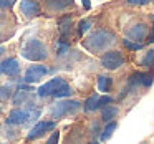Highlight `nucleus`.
<instances>
[{"label": "nucleus", "mask_w": 154, "mask_h": 144, "mask_svg": "<svg viewBox=\"0 0 154 144\" xmlns=\"http://www.w3.org/2000/svg\"><path fill=\"white\" fill-rule=\"evenodd\" d=\"M114 41H116V38H114V35L109 30L100 28V30L93 32L91 35H88V38L83 41V47L88 51H91V53H101V51L113 47Z\"/></svg>", "instance_id": "nucleus-1"}, {"label": "nucleus", "mask_w": 154, "mask_h": 144, "mask_svg": "<svg viewBox=\"0 0 154 144\" xmlns=\"http://www.w3.org/2000/svg\"><path fill=\"white\" fill-rule=\"evenodd\" d=\"M22 57L30 60V61H42L48 57V51H47V47L40 40L33 38V40H28L23 45V48H22Z\"/></svg>", "instance_id": "nucleus-2"}, {"label": "nucleus", "mask_w": 154, "mask_h": 144, "mask_svg": "<svg viewBox=\"0 0 154 144\" xmlns=\"http://www.w3.org/2000/svg\"><path fill=\"white\" fill-rule=\"evenodd\" d=\"M80 109V103L78 101H58L53 108H51V118L60 119L68 114H75Z\"/></svg>", "instance_id": "nucleus-3"}, {"label": "nucleus", "mask_w": 154, "mask_h": 144, "mask_svg": "<svg viewBox=\"0 0 154 144\" xmlns=\"http://www.w3.org/2000/svg\"><path fill=\"white\" fill-rule=\"evenodd\" d=\"M40 116V111H28V109H14L7 118V123L8 124H25L28 121L35 119V118Z\"/></svg>", "instance_id": "nucleus-4"}, {"label": "nucleus", "mask_w": 154, "mask_h": 144, "mask_svg": "<svg viewBox=\"0 0 154 144\" xmlns=\"http://www.w3.org/2000/svg\"><path fill=\"white\" fill-rule=\"evenodd\" d=\"M101 65L106 70H118L124 65V58L121 55V51L118 50H109L101 57Z\"/></svg>", "instance_id": "nucleus-5"}, {"label": "nucleus", "mask_w": 154, "mask_h": 144, "mask_svg": "<svg viewBox=\"0 0 154 144\" xmlns=\"http://www.w3.org/2000/svg\"><path fill=\"white\" fill-rule=\"evenodd\" d=\"M50 129H55V123H53V121H40V123H37L30 129V133L27 134V139L28 141L38 139V137H42L45 133H48Z\"/></svg>", "instance_id": "nucleus-6"}, {"label": "nucleus", "mask_w": 154, "mask_h": 144, "mask_svg": "<svg viewBox=\"0 0 154 144\" xmlns=\"http://www.w3.org/2000/svg\"><path fill=\"white\" fill-rule=\"evenodd\" d=\"M48 73V68L43 65H32L25 73V83H37Z\"/></svg>", "instance_id": "nucleus-7"}, {"label": "nucleus", "mask_w": 154, "mask_h": 144, "mask_svg": "<svg viewBox=\"0 0 154 144\" xmlns=\"http://www.w3.org/2000/svg\"><path fill=\"white\" fill-rule=\"evenodd\" d=\"M61 84H65L63 78H60V76L51 78L50 81H47L45 84H42V86L38 88V96L45 98V96H50V94H55V91H57Z\"/></svg>", "instance_id": "nucleus-8"}, {"label": "nucleus", "mask_w": 154, "mask_h": 144, "mask_svg": "<svg viewBox=\"0 0 154 144\" xmlns=\"http://www.w3.org/2000/svg\"><path fill=\"white\" fill-rule=\"evenodd\" d=\"M147 33H149V30H147V27L144 23H136L134 27H131L129 30H128V38L133 41H137V43H143L144 38H147Z\"/></svg>", "instance_id": "nucleus-9"}, {"label": "nucleus", "mask_w": 154, "mask_h": 144, "mask_svg": "<svg viewBox=\"0 0 154 144\" xmlns=\"http://www.w3.org/2000/svg\"><path fill=\"white\" fill-rule=\"evenodd\" d=\"M20 10L23 12L25 17L33 18V17H37V15H40V5H38L37 0H22Z\"/></svg>", "instance_id": "nucleus-10"}, {"label": "nucleus", "mask_w": 154, "mask_h": 144, "mask_svg": "<svg viewBox=\"0 0 154 144\" xmlns=\"http://www.w3.org/2000/svg\"><path fill=\"white\" fill-rule=\"evenodd\" d=\"M0 66H2V71L8 76H17L18 71H20V65H18L17 58H7Z\"/></svg>", "instance_id": "nucleus-11"}, {"label": "nucleus", "mask_w": 154, "mask_h": 144, "mask_svg": "<svg viewBox=\"0 0 154 144\" xmlns=\"http://www.w3.org/2000/svg\"><path fill=\"white\" fill-rule=\"evenodd\" d=\"M154 81V75H149V73H134L133 75V80L131 83L133 84H143V86L149 88Z\"/></svg>", "instance_id": "nucleus-12"}, {"label": "nucleus", "mask_w": 154, "mask_h": 144, "mask_svg": "<svg viewBox=\"0 0 154 144\" xmlns=\"http://www.w3.org/2000/svg\"><path fill=\"white\" fill-rule=\"evenodd\" d=\"M111 84H113V80H111L108 75H100V76H98V88H100V91L108 93V91L111 90Z\"/></svg>", "instance_id": "nucleus-13"}, {"label": "nucleus", "mask_w": 154, "mask_h": 144, "mask_svg": "<svg viewBox=\"0 0 154 144\" xmlns=\"http://www.w3.org/2000/svg\"><path fill=\"white\" fill-rule=\"evenodd\" d=\"M100 108V94H91L86 101H85V111H96Z\"/></svg>", "instance_id": "nucleus-14"}, {"label": "nucleus", "mask_w": 154, "mask_h": 144, "mask_svg": "<svg viewBox=\"0 0 154 144\" xmlns=\"http://www.w3.org/2000/svg\"><path fill=\"white\" fill-rule=\"evenodd\" d=\"M118 113H119V109L116 106H103V121L104 123L113 121L118 116Z\"/></svg>", "instance_id": "nucleus-15"}, {"label": "nucleus", "mask_w": 154, "mask_h": 144, "mask_svg": "<svg viewBox=\"0 0 154 144\" xmlns=\"http://www.w3.org/2000/svg\"><path fill=\"white\" fill-rule=\"evenodd\" d=\"M28 98H30V90H28V88H20V91L15 93L14 104H23Z\"/></svg>", "instance_id": "nucleus-16"}, {"label": "nucleus", "mask_w": 154, "mask_h": 144, "mask_svg": "<svg viewBox=\"0 0 154 144\" xmlns=\"http://www.w3.org/2000/svg\"><path fill=\"white\" fill-rule=\"evenodd\" d=\"M141 65L146 66V68L154 66V50L152 48H149V50L144 51V55L141 57Z\"/></svg>", "instance_id": "nucleus-17"}, {"label": "nucleus", "mask_w": 154, "mask_h": 144, "mask_svg": "<svg viewBox=\"0 0 154 144\" xmlns=\"http://www.w3.org/2000/svg\"><path fill=\"white\" fill-rule=\"evenodd\" d=\"M58 27H60V32L63 37H66L71 32V17H63L60 22H58Z\"/></svg>", "instance_id": "nucleus-18"}, {"label": "nucleus", "mask_w": 154, "mask_h": 144, "mask_svg": "<svg viewBox=\"0 0 154 144\" xmlns=\"http://www.w3.org/2000/svg\"><path fill=\"white\" fill-rule=\"evenodd\" d=\"M47 4L53 10H61V8H66L68 5L73 4V0H47Z\"/></svg>", "instance_id": "nucleus-19"}, {"label": "nucleus", "mask_w": 154, "mask_h": 144, "mask_svg": "<svg viewBox=\"0 0 154 144\" xmlns=\"http://www.w3.org/2000/svg\"><path fill=\"white\" fill-rule=\"evenodd\" d=\"M118 127V123L116 121H109V123L106 124V127H104L103 134H101V141H108L111 137V134L114 133V129Z\"/></svg>", "instance_id": "nucleus-20"}, {"label": "nucleus", "mask_w": 154, "mask_h": 144, "mask_svg": "<svg viewBox=\"0 0 154 144\" xmlns=\"http://www.w3.org/2000/svg\"><path fill=\"white\" fill-rule=\"evenodd\" d=\"M70 94H71V88L68 86L66 83H65V84H61V86L58 88L57 91H55L53 96H57V98H65V96H70Z\"/></svg>", "instance_id": "nucleus-21"}, {"label": "nucleus", "mask_w": 154, "mask_h": 144, "mask_svg": "<svg viewBox=\"0 0 154 144\" xmlns=\"http://www.w3.org/2000/svg\"><path fill=\"white\" fill-rule=\"evenodd\" d=\"M124 43V47L126 48H129V50H134V51H139V50H143V43H134L133 40H129V38H126V40L123 41Z\"/></svg>", "instance_id": "nucleus-22"}, {"label": "nucleus", "mask_w": 154, "mask_h": 144, "mask_svg": "<svg viewBox=\"0 0 154 144\" xmlns=\"http://www.w3.org/2000/svg\"><path fill=\"white\" fill-rule=\"evenodd\" d=\"M12 96V86H0V101H7Z\"/></svg>", "instance_id": "nucleus-23"}, {"label": "nucleus", "mask_w": 154, "mask_h": 144, "mask_svg": "<svg viewBox=\"0 0 154 144\" xmlns=\"http://www.w3.org/2000/svg\"><path fill=\"white\" fill-rule=\"evenodd\" d=\"M91 27V20H81L80 22V35H85Z\"/></svg>", "instance_id": "nucleus-24"}, {"label": "nucleus", "mask_w": 154, "mask_h": 144, "mask_svg": "<svg viewBox=\"0 0 154 144\" xmlns=\"http://www.w3.org/2000/svg\"><path fill=\"white\" fill-rule=\"evenodd\" d=\"M113 103V98L111 96H100V108L103 106H108V104Z\"/></svg>", "instance_id": "nucleus-25"}, {"label": "nucleus", "mask_w": 154, "mask_h": 144, "mask_svg": "<svg viewBox=\"0 0 154 144\" xmlns=\"http://www.w3.org/2000/svg\"><path fill=\"white\" fill-rule=\"evenodd\" d=\"M15 2H17V0H0V7L2 8H12Z\"/></svg>", "instance_id": "nucleus-26"}, {"label": "nucleus", "mask_w": 154, "mask_h": 144, "mask_svg": "<svg viewBox=\"0 0 154 144\" xmlns=\"http://www.w3.org/2000/svg\"><path fill=\"white\" fill-rule=\"evenodd\" d=\"M68 51V45L66 43H58V55H65Z\"/></svg>", "instance_id": "nucleus-27"}, {"label": "nucleus", "mask_w": 154, "mask_h": 144, "mask_svg": "<svg viewBox=\"0 0 154 144\" xmlns=\"http://www.w3.org/2000/svg\"><path fill=\"white\" fill-rule=\"evenodd\" d=\"M129 4H134V5H146V4H149L151 0H128Z\"/></svg>", "instance_id": "nucleus-28"}, {"label": "nucleus", "mask_w": 154, "mask_h": 144, "mask_svg": "<svg viewBox=\"0 0 154 144\" xmlns=\"http://www.w3.org/2000/svg\"><path fill=\"white\" fill-rule=\"evenodd\" d=\"M58 137H60V133H58V131H53V134H51V137H50V139H48V142H57V141H58Z\"/></svg>", "instance_id": "nucleus-29"}, {"label": "nucleus", "mask_w": 154, "mask_h": 144, "mask_svg": "<svg viewBox=\"0 0 154 144\" xmlns=\"http://www.w3.org/2000/svg\"><path fill=\"white\" fill-rule=\"evenodd\" d=\"M81 2H83V7L86 8V10H90V8H91V2H90V0H81Z\"/></svg>", "instance_id": "nucleus-30"}, {"label": "nucleus", "mask_w": 154, "mask_h": 144, "mask_svg": "<svg viewBox=\"0 0 154 144\" xmlns=\"http://www.w3.org/2000/svg\"><path fill=\"white\" fill-rule=\"evenodd\" d=\"M154 41V27H152V33H151V37L147 38V43H152Z\"/></svg>", "instance_id": "nucleus-31"}, {"label": "nucleus", "mask_w": 154, "mask_h": 144, "mask_svg": "<svg viewBox=\"0 0 154 144\" xmlns=\"http://www.w3.org/2000/svg\"><path fill=\"white\" fill-rule=\"evenodd\" d=\"M0 40H2V33H0Z\"/></svg>", "instance_id": "nucleus-32"}, {"label": "nucleus", "mask_w": 154, "mask_h": 144, "mask_svg": "<svg viewBox=\"0 0 154 144\" xmlns=\"http://www.w3.org/2000/svg\"><path fill=\"white\" fill-rule=\"evenodd\" d=\"M0 71H2V66H0Z\"/></svg>", "instance_id": "nucleus-33"}, {"label": "nucleus", "mask_w": 154, "mask_h": 144, "mask_svg": "<svg viewBox=\"0 0 154 144\" xmlns=\"http://www.w3.org/2000/svg\"><path fill=\"white\" fill-rule=\"evenodd\" d=\"M152 2H154V0H152Z\"/></svg>", "instance_id": "nucleus-34"}]
</instances>
